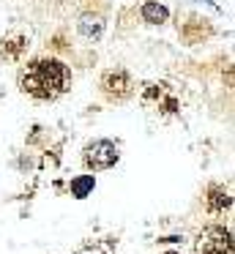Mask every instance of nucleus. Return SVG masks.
Returning <instances> with one entry per match:
<instances>
[{"instance_id":"nucleus-1","label":"nucleus","mask_w":235,"mask_h":254,"mask_svg":"<svg viewBox=\"0 0 235 254\" xmlns=\"http://www.w3.org/2000/svg\"><path fill=\"white\" fill-rule=\"evenodd\" d=\"M66 82H69V71L58 61H33L19 77L22 90L41 101L58 99L66 90Z\"/></svg>"},{"instance_id":"nucleus-2","label":"nucleus","mask_w":235,"mask_h":254,"mask_svg":"<svg viewBox=\"0 0 235 254\" xmlns=\"http://www.w3.org/2000/svg\"><path fill=\"white\" fill-rule=\"evenodd\" d=\"M197 252H200V254H230V252H233L230 230H224V227H211V230H205L200 235Z\"/></svg>"},{"instance_id":"nucleus-3","label":"nucleus","mask_w":235,"mask_h":254,"mask_svg":"<svg viewBox=\"0 0 235 254\" xmlns=\"http://www.w3.org/2000/svg\"><path fill=\"white\" fill-rule=\"evenodd\" d=\"M115 161H118V148L112 142H107V139H98V142L85 148V164L90 170H107Z\"/></svg>"},{"instance_id":"nucleus-4","label":"nucleus","mask_w":235,"mask_h":254,"mask_svg":"<svg viewBox=\"0 0 235 254\" xmlns=\"http://www.w3.org/2000/svg\"><path fill=\"white\" fill-rule=\"evenodd\" d=\"M142 17H145L148 22H164V19H167V11H164L161 6H156V3H148V6L142 8Z\"/></svg>"},{"instance_id":"nucleus-5","label":"nucleus","mask_w":235,"mask_h":254,"mask_svg":"<svg viewBox=\"0 0 235 254\" xmlns=\"http://www.w3.org/2000/svg\"><path fill=\"white\" fill-rule=\"evenodd\" d=\"M71 189H74L77 197H85V194L93 189V178H82V181H74V183H71Z\"/></svg>"},{"instance_id":"nucleus-6","label":"nucleus","mask_w":235,"mask_h":254,"mask_svg":"<svg viewBox=\"0 0 235 254\" xmlns=\"http://www.w3.org/2000/svg\"><path fill=\"white\" fill-rule=\"evenodd\" d=\"M230 205V197L224 191H219V189H213V197H211V208L213 210H222V208H227Z\"/></svg>"}]
</instances>
